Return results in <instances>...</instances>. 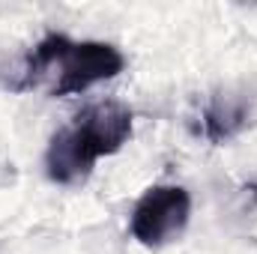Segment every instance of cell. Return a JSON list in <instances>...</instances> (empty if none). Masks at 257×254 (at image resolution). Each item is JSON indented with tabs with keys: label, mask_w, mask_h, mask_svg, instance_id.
I'll list each match as a JSON object with an SVG mask.
<instances>
[{
	"label": "cell",
	"mask_w": 257,
	"mask_h": 254,
	"mask_svg": "<svg viewBox=\"0 0 257 254\" xmlns=\"http://www.w3.org/2000/svg\"><path fill=\"white\" fill-rule=\"evenodd\" d=\"M251 96L245 93H236V90H221L209 99L206 111H203V135L206 141L212 144H221V141H230L233 135H239L242 129L251 123Z\"/></svg>",
	"instance_id": "4"
},
{
	"label": "cell",
	"mask_w": 257,
	"mask_h": 254,
	"mask_svg": "<svg viewBox=\"0 0 257 254\" xmlns=\"http://www.w3.org/2000/svg\"><path fill=\"white\" fill-rule=\"evenodd\" d=\"M123 66V54L108 42H72L54 33L27 57L24 87H48L51 96H75L120 75Z\"/></svg>",
	"instance_id": "2"
},
{
	"label": "cell",
	"mask_w": 257,
	"mask_h": 254,
	"mask_svg": "<svg viewBox=\"0 0 257 254\" xmlns=\"http://www.w3.org/2000/svg\"><path fill=\"white\" fill-rule=\"evenodd\" d=\"M128 138L132 111L120 102H96L84 108L72 126L54 132L45 153V171L60 186L81 183L102 156L117 153Z\"/></svg>",
	"instance_id": "1"
},
{
	"label": "cell",
	"mask_w": 257,
	"mask_h": 254,
	"mask_svg": "<svg viewBox=\"0 0 257 254\" xmlns=\"http://www.w3.org/2000/svg\"><path fill=\"white\" fill-rule=\"evenodd\" d=\"M192 215V197L183 186H153L132 212V236L141 245L159 248L177 239Z\"/></svg>",
	"instance_id": "3"
}]
</instances>
